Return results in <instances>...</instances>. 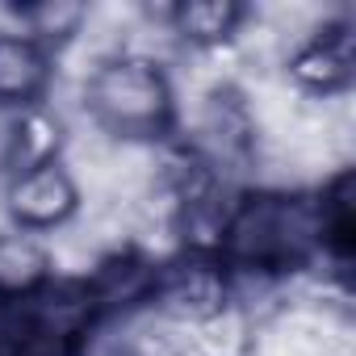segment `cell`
Listing matches in <instances>:
<instances>
[{
  "label": "cell",
  "mask_w": 356,
  "mask_h": 356,
  "mask_svg": "<svg viewBox=\"0 0 356 356\" xmlns=\"http://www.w3.org/2000/svg\"><path fill=\"white\" fill-rule=\"evenodd\" d=\"M55 84V59L13 22L0 26V109L42 105Z\"/></svg>",
  "instance_id": "cell-5"
},
{
  "label": "cell",
  "mask_w": 356,
  "mask_h": 356,
  "mask_svg": "<svg viewBox=\"0 0 356 356\" xmlns=\"http://www.w3.org/2000/svg\"><path fill=\"white\" fill-rule=\"evenodd\" d=\"M51 277V243L42 235L0 227V298H30Z\"/></svg>",
  "instance_id": "cell-7"
},
{
  "label": "cell",
  "mask_w": 356,
  "mask_h": 356,
  "mask_svg": "<svg viewBox=\"0 0 356 356\" xmlns=\"http://www.w3.org/2000/svg\"><path fill=\"white\" fill-rule=\"evenodd\" d=\"M285 84L302 101H335L352 92L356 76V30L348 13L323 17L310 38H302L285 59Z\"/></svg>",
  "instance_id": "cell-3"
},
{
  "label": "cell",
  "mask_w": 356,
  "mask_h": 356,
  "mask_svg": "<svg viewBox=\"0 0 356 356\" xmlns=\"http://www.w3.org/2000/svg\"><path fill=\"white\" fill-rule=\"evenodd\" d=\"M248 22V5L239 0H181L168 9V30L181 51H218L231 47Z\"/></svg>",
  "instance_id": "cell-6"
},
{
  "label": "cell",
  "mask_w": 356,
  "mask_h": 356,
  "mask_svg": "<svg viewBox=\"0 0 356 356\" xmlns=\"http://www.w3.org/2000/svg\"><path fill=\"white\" fill-rule=\"evenodd\" d=\"M227 306H231V273L222 268L218 256H197V252L168 256L155 273V289L147 302L151 314L181 327H193Z\"/></svg>",
  "instance_id": "cell-4"
},
{
  "label": "cell",
  "mask_w": 356,
  "mask_h": 356,
  "mask_svg": "<svg viewBox=\"0 0 356 356\" xmlns=\"http://www.w3.org/2000/svg\"><path fill=\"white\" fill-rule=\"evenodd\" d=\"M9 22L34 38L51 59L59 51H67L84 26H88V5H80V0H38V5H22V9H9Z\"/></svg>",
  "instance_id": "cell-9"
},
{
  "label": "cell",
  "mask_w": 356,
  "mask_h": 356,
  "mask_svg": "<svg viewBox=\"0 0 356 356\" xmlns=\"http://www.w3.org/2000/svg\"><path fill=\"white\" fill-rule=\"evenodd\" d=\"M80 113L118 143H159L176 130L172 72L134 55H113L80 84Z\"/></svg>",
  "instance_id": "cell-1"
},
{
  "label": "cell",
  "mask_w": 356,
  "mask_h": 356,
  "mask_svg": "<svg viewBox=\"0 0 356 356\" xmlns=\"http://www.w3.org/2000/svg\"><path fill=\"white\" fill-rule=\"evenodd\" d=\"M0 210H5L9 227L34 231V235H55L80 218L84 197H80L72 168L63 159H51V163L13 172L0 185Z\"/></svg>",
  "instance_id": "cell-2"
},
{
  "label": "cell",
  "mask_w": 356,
  "mask_h": 356,
  "mask_svg": "<svg viewBox=\"0 0 356 356\" xmlns=\"http://www.w3.org/2000/svg\"><path fill=\"white\" fill-rule=\"evenodd\" d=\"M67 147V122L55 105H26L13 113V138H9V176L22 168H38L51 159H63Z\"/></svg>",
  "instance_id": "cell-8"
}]
</instances>
